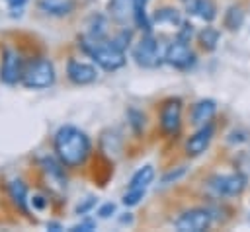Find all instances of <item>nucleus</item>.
Returning <instances> with one entry per match:
<instances>
[{"label": "nucleus", "instance_id": "nucleus-1", "mask_svg": "<svg viewBox=\"0 0 250 232\" xmlns=\"http://www.w3.org/2000/svg\"><path fill=\"white\" fill-rule=\"evenodd\" d=\"M53 148H55L57 158L66 168H76L86 162L92 144L84 131H80L78 127H72V125H64L55 133Z\"/></svg>", "mask_w": 250, "mask_h": 232}, {"label": "nucleus", "instance_id": "nucleus-2", "mask_svg": "<svg viewBox=\"0 0 250 232\" xmlns=\"http://www.w3.org/2000/svg\"><path fill=\"white\" fill-rule=\"evenodd\" d=\"M82 51L104 70H117L125 64V51L115 47L111 41H94L90 37H80Z\"/></svg>", "mask_w": 250, "mask_h": 232}, {"label": "nucleus", "instance_id": "nucleus-3", "mask_svg": "<svg viewBox=\"0 0 250 232\" xmlns=\"http://www.w3.org/2000/svg\"><path fill=\"white\" fill-rule=\"evenodd\" d=\"M55 64L49 58L37 57L25 62L23 74H21V84L29 90H43L55 84Z\"/></svg>", "mask_w": 250, "mask_h": 232}, {"label": "nucleus", "instance_id": "nucleus-4", "mask_svg": "<svg viewBox=\"0 0 250 232\" xmlns=\"http://www.w3.org/2000/svg\"><path fill=\"white\" fill-rule=\"evenodd\" d=\"M182 125V99L168 97L160 107V129L166 136L178 135Z\"/></svg>", "mask_w": 250, "mask_h": 232}, {"label": "nucleus", "instance_id": "nucleus-5", "mask_svg": "<svg viewBox=\"0 0 250 232\" xmlns=\"http://www.w3.org/2000/svg\"><path fill=\"white\" fill-rule=\"evenodd\" d=\"M23 58L20 57L18 51L14 49H4L2 53V62H0V80L8 86H14L16 82H21L23 74Z\"/></svg>", "mask_w": 250, "mask_h": 232}, {"label": "nucleus", "instance_id": "nucleus-6", "mask_svg": "<svg viewBox=\"0 0 250 232\" xmlns=\"http://www.w3.org/2000/svg\"><path fill=\"white\" fill-rule=\"evenodd\" d=\"M133 58H135V62L139 66H145V68H154V66L160 64L158 43L152 37V33H145L141 37V41L133 49Z\"/></svg>", "mask_w": 250, "mask_h": 232}, {"label": "nucleus", "instance_id": "nucleus-7", "mask_svg": "<svg viewBox=\"0 0 250 232\" xmlns=\"http://www.w3.org/2000/svg\"><path fill=\"white\" fill-rule=\"evenodd\" d=\"M211 213L207 209H189L176 218V228L180 232H203L211 226Z\"/></svg>", "mask_w": 250, "mask_h": 232}, {"label": "nucleus", "instance_id": "nucleus-8", "mask_svg": "<svg viewBox=\"0 0 250 232\" xmlns=\"http://www.w3.org/2000/svg\"><path fill=\"white\" fill-rule=\"evenodd\" d=\"M166 62L172 64L174 68H189L195 62V55L191 53L189 45L182 39H176L174 43L168 45L166 55H164Z\"/></svg>", "mask_w": 250, "mask_h": 232}, {"label": "nucleus", "instance_id": "nucleus-9", "mask_svg": "<svg viewBox=\"0 0 250 232\" xmlns=\"http://www.w3.org/2000/svg\"><path fill=\"white\" fill-rule=\"evenodd\" d=\"M211 187L219 193V195H238L244 191L246 187V175L242 174H230V175H215L211 179Z\"/></svg>", "mask_w": 250, "mask_h": 232}, {"label": "nucleus", "instance_id": "nucleus-10", "mask_svg": "<svg viewBox=\"0 0 250 232\" xmlns=\"http://www.w3.org/2000/svg\"><path fill=\"white\" fill-rule=\"evenodd\" d=\"M66 76L72 84L76 86H86V84H92L96 82L98 78V72H96V66L88 64V62H80V60H74L70 58L68 64H66Z\"/></svg>", "mask_w": 250, "mask_h": 232}, {"label": "nucleus", "instance_id": "nucleus-11", "mask_svg": "<svg viewBox=\"0 0 250 232\" xmlns=\"http://www.w3.org/2000/svg\"><path fill=\"white\" fill-rule=\"evenodd\" d=\"M211 138H213V125H209V123L201 125V129L188 138V142H186V154L191 156V158L203 154L207 150Z\"/></svg>", "mask_w": 250, "mask_h": 232}, {"label": "nucleus", "instance_id": "nucleus-12", "mask_svg": "<svg viewBox=\"0 0 250 232\" xmlns=\"http://www.w3.org/2000/svg\"><path fill=\"white\" fill-rule=\"evenodd\" d=\"M217 111V103L213 99H199L195 105H193V111H191V123L193 125H205L213 119Z\"/></svg>", "mask_w": 250, "mask_h": 232}, {"label": "nucleus", "instance_id": "nucleus-13", "mask_svg": "<svg viewBox=\"0 0 250 232\" xmlns=\"http://www.w3.org/2000/svg\"><path fill=\"white\" fill-rule=\"evenodd\" d=\"M8 193H10V199H12V203L21 211V213H29L27 211V187H25V183L21 181V179H12L10 183H8Z\"/></svg>", "mask_w": 250, "mask_h": 232}, {"label": "nucleus", "instance_id": "nucleus-14", "mask_svg": "<svg viewBox=\"0 0 250 232\" xmlns=\"http://www.w3.org/2000/svg\"><path fill=\"white\" fill-rule=\"evenodd\" d=\"M72 8H74L72 0H39V10L49 16H55V18L68 16L72 12Z\"/></svg>", "mask_w": 250, "mask_h": 232}, {"label": "nucleus", "instance_id": "nucleus-15", "mask_svg": "<svg viewBox=\"0 0 250 232\" xmlns=\"http://www.w3.org/2000/svg\"><path fill=\"white\" fill-rule=\"evenodd\" d=\"M107 12L113 21L117 23H127V18H133V0H109L107 2Z\"/></svg>", "mask_w": 250, "mask_h": 232}, {"label": "nucleus", "instance_id": "nucleus-16", "mask_svg": "<svg viewBox=\"0 0 250 232\" xmlns=\"http://www.w3.org/2000/svg\"><path fill=\"white\" fill-rule=\"evenodd\" d=\"M189 14L201 18L203 21H213L217 18V6L213 0H193L189 6Z\"/></svg>", "mask_w": 250, "mask_h": 232}, {"label": "nucleus", "instance_id": "nucleus-17", "mask_svg": "<svg viewBox=\"0 0 250 232\" xmlns=\"http://www.w3.org/2000/svg\"><path fill=\"white\" fill-rule=\"evenodd\" d=\"M152 179H154V168H152L150 164H146V166L139 168V170L131 175L129 187H143V189H146V187L152 183Z\"/></svg>", "mask_w": 250, "mask_h": 232}, {"label": "nucleus", "instance_id": "nucleus-18", "mask_svg": "<svg viewBox=\"0 0 250 232\" xmlns=\"http://www.w3.org/2000/svg\"><path fill=\"white\" fill-rule=\"evenodd\" d=\"M133 19L139 29L150 33V19L146 16V0H133Z\"/></svg>", "mask_w": 250, "mask_h": 232}, {"label": "nucleus", "instance_id": "nucleus-19", "mask_svg": "<svg viewBox=\"0 0 250 232\" xmlns=\"http://www.w3.org/2000/svg\"><path fill=\"white\" fill-rule=\"evenodd\" d=\"M223 23H225V27H227L229 31L240 29L242 23H244V12H242V8H240V6H229L227 12H225Z\"/></svg>", "mask_w": 250, "mask_h": 232}, {"label": "nucleus", "instance_id": "nucleus-20", "mask_svg": "<svg viewBox=\"0 0 250 232\" xmlns=\"http://www.w3.org/2000/svg\"><path fill=\"white\" fill-rule=\"evenodd\" d=\"M197 39H199V45H201V49H205V51H215L217 49V43H219V29H215V27H203L201 31H199V35H197Z\"/></svg>", "mask_w": 250, "mask_h": 232}, {"label": "nucleus", "instance_id": "nucleus-21", "mask_svg": "<svg viewBox=\"0 0 250 232\" xmlns=\"http://www.w3.org/2000/svg\"><path fill=\"white\" fill-rule=\"evenodd\" d=\"M154 21L156 23H168V25H178L182 23L180 12L176 8H160L154 12Z\"/></svg>", "mask_w": 250, "mask_h": 232}, {"label": "nucleus", "instance_id": "nucleus-22", "mask_svg": "<svg viewBox=\"0 0 250 232\" xmlns=\"http://www.w3.org/2000/svg\"><path fill=\"white\" fill-rule=\"evenodd\" d=\"M105 19L102 16H92L90 19V29H88V37L94 41H102L105 37Z\"/></svg>", "mask_w": 250, "mask_h": 232}, {"label": "nucleus", "instance_id": "nucleus-23", "mask_svg": "<svg viewBox=\"0 0 250 232\" xmlns=\"http://www.w3.org/2000/svg\"><path fill=\"white\" fill-rule=\"evenodd\" d=\"M127 119H129V125L133 129L135 135H141L143 129H145V113L135 109V107H129L127 109Z\"/></svg>", "mask_w": 250, "mask_h": 232}, {"label": "nucleus", "instance_id": "nucleus-24", "mask_svg": "<svg viewBox=\"0 0 250 232\" xmlns=\"http://www.w3.org/2000/svg\"><path fill=\"white\" fill-rule=\"evenodd\" d=\"M145 191H146V189H143V187H129L127 193L123 195V205H125V207H135V205H139L141 199L145 197Z\"/></svg>", "mask_w": 250, "mask_h": 232}, {"label": "nucleus", "instance_id": "nucleus-25", "mask_svg": "<svg viewBox=\"0 0 250 232\" xmlns=\"http://www.w3.org/2000/svg\"><path fill=\"white\" fill-rule=\"evenodd\" d=\"M129 41H131V29H127V27H125V29H121V31H119V35L111 39V43H113L115 47H119L121 51H125V49L129 47Z\"/></svg>", "mask_w": 250, "mask_h": 232}, {"label": "nucleus", "instance_id": "nucleus-26", "mask_svg": "<svg viewBox=\"0 0 250 232\" xmlns=\"http://www.w3.org/2000/svg\"><path fill=\"white\" fill-rule=\"evenodd\" d=\"M96 203H98V199L90 195V197H86V199H84L82 203H78V205H76L74 213H76V214H86L88 211H92V209L96 207Z\"/></svg>", "mask_w": 250, "mask_h": 232}, {"label": "nucleus", "instance_id": "nucleus-27", "mask_svg": "<svg viewBox=\"0 0 250 232\" xmlns=\"http://www.w3.org/2000/svg\"><path fill=\"white\" fill-rule=\"evenodd\" d=\"M186 174V168L184 166H180V168H176V170H170L168 174H164L162 175V183H172V181H178L182 175Z\"/></svg>", "mask_w": 250, "mask_h": 232}, {"label": "nucleus", "instance_id": "nucleus-28", "mask_svg": "<svg viewBox=\"0 0 250 232\" xmlns=\"http://www.w3.org/2000/svg\"><path fill=\"white\" fill-rule=\"evenodd\" d=\"M191 35H193V25H191L189 21H182V27H180V31H178V39L189 43Z\"/></svg>", "mask_w": 250, "mask_h": 232}, {"label": "nucleus", "instance_id": "nucleus-29", "mask_svg": "<svg viewBox=\"0 0 250 232\" xmlns=\"http://www.w3.org/2000/svg\"><path fill=\"white\" fill-rule=\"evenodd\" d=\"M96 228V222L92 220V218H84V220H80L78 224H74L72 228H70V232H88V230H94Z\"/></svg>", "mask_w": 250, "mask_h": 232}, {"label": "nucleus", "instance_id": "nucleus-30", "mask_svg": "<svg viewBox=\"0 0 250 232\" xmlns=\"http://www.w3.org/2000/svg\"><path fill=\"white\" fill-rule=\"evenodd\" d=\"M25 2H27V0H6L8 8L12 10V16H20L21 10H23V6H25Z\"/></svg>", "mask_w": 250, "mask_h": 232}, {"label": "nucleus", "instance_id": "nucleus-31", "mask_svg": "<svg viewBox=\"0 0 250 232\" xmlns=\"http://www.w3.org/2000/svg\"><path fill=\"white\" fill-rule=\"evenodd\" d=\"M113 213H115V205H113V203H105V205H102V207L98 209V214H100L102 218H109Z\"/></svg>", "mask_w": 250, "mask_h": 232}, {"label": "nucleus", "instance_id": "nucleus-32", "mask_svg": "<svg viewBox=\"0 0 250 232\" xmlns=\"http://www.w3.org/2000/svg\"><path fill=\"white\" fill-rule=\"evenodd\" d=\"M31 203H33V207H35V209H39V211H41V209H43V207L47 205L45 197H41V195H35V197L31 199Z\"/></svg>", "mask_w": 250, "mask_h": 232}, {"label": "nucleus", "instance_id": "nucleus-33", "mask_svg": "<svg viewBox=\"0 0 250 232\" xmlns=\"http://www.w3.org/2000/svg\"><path fill=\"white\" fill-rule=\"evenodd\" d=\"M47 230L59 232V230H62V226H61V222H47Z\"/></svg>", "mask_w": 250, "mask_h": 232}, {"label": "nucleus", "instance_id": "nucleus-34", "mask_svg": "<svg viewBox=\"0 0 250 232\" xmlns=\"http://www.w3.org/2000/svg\"><path fill=\"white\" fill-rule=\"evenodd\" d=\"M119 222H121V224H131V222H133V216L127 213V216H121V218H119Z\"/></svg>", "mask_w": 250, "mask_h": 232}]
</instances>
